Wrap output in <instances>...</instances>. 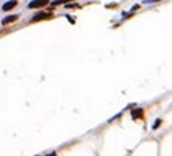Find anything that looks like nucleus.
<instances>
[{"label": "nucleus", "instance_id": "nucleus-2", "mask_svg": "<svg viewBox=\"0 0 172 156\" xmlns=\"http://www.w3.org/2000/svg\"><path fill=\"white\" fill-rule=\"evenodd\" d=\"M141 115H143V110H141V108H136V110H133V113H132L133 119H138V117H141Z\"/></svg>", "mask_w": 172, "mask_h": 156}, {"label": "nucleus", "instance_id": "nucleus-4", "mask_svg": "<svg viewBox=\"0 0 172 156\" xmlns=\"http://www.w3.org/2000/svg\"><path fill=\"white\" fill-rule=\"evenodd\" d=\"M47 2H31L30 3V8H37V6H42V5H45Z\"/></svg>", "mask_w": 172, "mask_h": 156}, {"label": "nucleus", "instance_id": "nucleus-6", "mask_svg": "<svg viewBox=\"0 0 172 156\" xmlns=\"http://www.w3.org/2000/svg\"><path fill=\"white\" fill-rule=\"evenodd\" d=\"M160 122H161V121H160V119H158V121H155V124H154V127H152V128H154V130H155V128H157V127H158V125H160Z\"/></svg>", "mask_w": 172, "mask_h": 156}, {"label": "nucleus", "instance_id": "nucleus-3", "mask_svg": "<svg viewBox=\"0 0 172 156\" xmlns=\"http://www.w3.org/2000/svg\"><path fill=\"white\" fill-rule=\"evenodd\" d=\"M16 5H17V2H8V3H5V5H3V9L8 11V9H11V8H14Z\"/></svg>", "mask_w": 172, "mask_h": 156}, {"label": "nucleus", "instance_id": "nucleus-5", "mask_svg": "<svg viewBox=\"0 0 172 156\" xmlns=\"http://www.w3.org/2000/svg\"><path fill=\"white\" fill-rule=\"evenodd\" d=\"M45 17H47V14L42 13V14H37V16L34 17V20H40V19H45Z\"/></svg>", "mask_w": 172, "mask_h": 156}, {"label": "nucleus", "instance_id": "nucleus-1", "mask_svg": "<svg viewBox=\"0 0 172 156\" xmlns=\"http://www.w3.org/2000/svg\"><path fill=\"white\" fill-rule=\"evenodd\" d=\"M16 19H17V16H8V17H5V19L2 20V23H3V25H8L9 22H14Z\"/></svg>", "mask_w": 172, "mask_h": 156}]
</instances>
